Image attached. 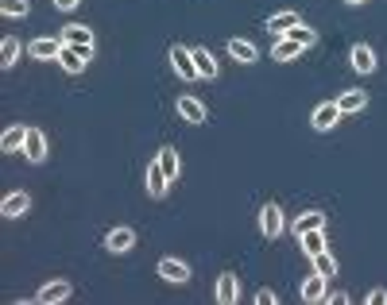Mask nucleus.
Here are the masks:
<instances>
[{
	"label": "nucleus",
	"instance_id": "f257e3e1",
	"mask_svg": "<svg viewBox=\"0 0 387 305\" xmlns=\"http://www.w3.org/2000/svg\"><path fill=\"white\" fill-rule=\"evenodd\" d=\"M260 232L268 239H279L286 232V216H283V209H279L275 201H268V205L260 209Z\"/></svg>",
	"mask_w": 387,
	"mask_h": 305
},
{
	"label": "nucleus",
	"instance_id": "f03ea898",
	"mask_svg": "<svg viewBox=\"0 0 387 305\" xmlns=\"http://www.w3.org/2000/svg\"><path fill=\"white\" fill-rule=\"evenodd\" d=\"M170 62H175V74L182 77V82H198V62H194V50H186V47H170Z\"/></svg>",
	"mask_w": 387,
	"mask_h": 305
},
{
	"label": "nucleus",
	"instance_id": "7ed1b4c3",
	"mask_svg": "<svg viewBox=\"0 0 387 305\" xmlns=\"http://www.w3.org/2000/svg\"><path fill=\"white\" fill-rule=\"evenodd\" d=\"M70 294H74V286H70L66 278H51L47 286L39 290V294H35V302H43V305H62Z\"/></svg>",
	"mask_w": 387,
	"mask_h": 305
},
{
	"label": "nucleus",
	"instance_id": "20e7f679",
	"mask_svg": "<svg viewBox=\"0 0 387 305\" xmlns=\"http://www.w3.org/2000/svg\"><path fill=\"white\" fill-rule=\"evenodd\" d=\"M337 120H341V108H337V101H326V105H318V108H314V116H310V124L318 128V132H333Z\"/></svg>",
	"mask_w": 387,
	"mask_h": 305
},
{
	"label": "nucleus",
	"instance_id": "39448f33",
	"mask_svg": "<svg viewBox=\"0 0 387 305\" xmlns=\"http://www.w3.org/2000/svg\"><path fill=\"white\" fill-rule=\"evenodd\" d=\"M105 248H109L112 255H124V251H132V248H136V232L120 224V228H112L109 236H105Z\"/></svg>",
	"mask_w": 387,
	"mask_h": 305
},
{
	"label": "nucleus",
	"instance_id": "423d86ee",
	"mask_svg": "<svg viewBox=\"0 0 387 305\" xmlns=\"http://www.w3.org/2000/svg\"><path fill=\"white\" fill-rule=\"evenodd\" d=\"M349 66H353L356 74H372V70H376V50H372L368 43H356L353 54H349Z\"/></svg>",
	"mask_w": 387,
	"mask_h": 305
},
{
	"label": "nucleus",
	"instance_id": "0eeeda50",
	"mask_svg": "<svg viewBox=\"0 0 387 305\" xmlns=\"http://www.w3.org/2000/svg\"><path fill=\"white\" fill-rule=\"evenodd\" d=\"M27 209H31V198H27L24 190L8 193V198L0 201V216H8V221H16V216H24Z\"/></svg>",
	"mask_w": 387,
	"mask_h": 305
},
{
	"label": "nucleus",
	"instance_id": "6e6552de",
	"mask_svg": "<svg viewBox=\"0 0 387 305\" xmlns=\"http://www.w3.org/2000/svg\"><path fill=\"white\" fill-rule=\"evenodd\" d=\"M159 278L182 286V282H190V267H186L182 259H159Z\"/></svg>",
	"mask_w": 387,
	"mask_h": 305
},
{
	"label": "nucleus",
	"instance_id": "1a4fd4ad",
	"mask_svg": "<svg viewBox=\"0 0 387 305\" xmlns=\"http://www.w3.org/2000/svg\"><path fill=\"white\" fill-rule=\"evenodd\" d=\"M178 116H182L186 124H205V105L198 97H178Z\"/></svg>",
	"mask_w": 387,
	"mask_h": 305
},
{
	"label": "nucleus",
	"instance_id": "9d476101",
	"mask_svg": "<svg viewBox=\"0 0 387 305\" xmlns=\"http://www.w3.org/2000/svg\"><path fill=\"white\" fill-rule=\"evenodd\" d=\"M167 186H170V178L159 166V158H155V163L147 166V193H152V198H167Z\"/></svg>",
	"mask_w": 387,
	"mask_h": 305
},
{
	"label": "nucleus",
	"instance_id": "9b49d317",
	"mask_svg": "<svg viewBox=\"0 0 387 305\" xmlns=\"http://www.w3.org/2000/svg\"><path fill=\"white\" fill-rule=\"evenodd\" d=\"M24 143H27V128H24V124H12L8 132L0 135V151H4V155H16V151H24Z\"/></svg>",
	"mask_w": 387,
	"mask_h": 305
},
{
	"label": "nucleus",
	"instance_id": "f8f14e48",
	"mask_svg": "<svg viewBox=\"0 0 387 305\" xmlns=\"http://www.w3.org/2000/svg\"><path fill=\"white\" fill-rule=\"evenodd\" d=\"M24 155L31 158V163H43V158H47V135H43L39 128H27V143H24Z\"/></svg>",
	"mask_w": 387,
	"mask_h": 305
},
{
	"label": "nucleus",
	"instance_id": "ddd939ff",
	"mask_svg": "<svg viewBox=\"0 0 387 305\" xmlns=\"http://www.w3.org/2000/svg\"><path fill=\"white\" fill-rule=\"evenodd\" d=\"M59 39L66 43V47H93V31H89V27H82V24H66Z\"/></svg>",
	"mask_w": 387,
	"mask_h": 305
},
{
	"label": "nucleus",
	"instance_id": "4468645a",
	"mask_svg": "<svg viewBox=\"0 0 387 305\" xmlns=\"http://www.w3.org/2000/svg\"><path fill=\"white\" fill-rule=\"evenodd\" d=\"M326 282H329V278H321V274L314 271L310 278L302 282V290H298V297H302V302H310V305H314V302H326Z\"/></svg>",
	"mask_w": 387,
	"mask_h": 305
},
{
	"label": "nucleus",
	"instance_id": "2eb2a0df",
	"mask_svg": "<svg viewBox=\"0 0 387 305\" xmlns=\"http://www.w3.org/2000/svg\"><path fill=\"white\" fill-rule=\"evenodd\" d=\"M236 297H240V282H236L233 271H225V274L217 278V302H221V305H233Z\"/></svg>",
	"mask_w": 387,
	"mask_h": 305
},
{
	"label": "nucleus",
	"instance_id": "dca6fc26",
	"mask_svg": "<svg viewBox=\"0 0 387 305\" xmlns=\"http://www.w3.org/2000/svg\"><path fill=\"white\" fill-rule=\"evenodd\" d=\"M337 101V108H341V116L345 112H364L368 108V93H360V89H349V93H341V97H333Z\"/></svg>",
	"mask_w": 387,
	"mask_h": 305
},
{
	"label": "nucleus",
	"instance_id": "f3484780",
	"mask_svg": "<svg viewBox=\"0 0 387 305\" xmlns=\"http://www.w3.org/2000/svg\"><path fill=\"white\" fill-rule=\"evenodd\" d=\"M228 54H233L236 62H244V66L248 62H260V50H256L248 39H228Z\"/></svg>",
	"mask_w": 387,
	"mask_h": 305
},
{
	"label": "nucleus",
	"instance_id": "a211bd4d",
	"mask_svg": "<svg viewBox=\"0 0 387 305\" xmlns=\"http://www.w3.org/2000/svg\"><path fill=\"white\" fill-rule=\"evenodd\" d=\"M298 24H302V20H298V12H275V16H271L263 27H268V31H275V35H286L291 27H298Z\"/></svg>",
	"mask_w": 387,
	"mask_h": 305
},
{
	"label": "nucleus",
	"instance_id": "6ab92c4d",
	"mask_svg": "<svg viewBox=\"0 0 387 305\" xmlns=\"http://www.w3.org/2000/svg\"><path fill=\"white\" fill-rule=\"evenodd\" d=\"M27 50H31V58H47V62H51V58H54V62H59L62 39H35V43H31V47H27Z\"/></svg>",
	"mask_w": 387,
	"mask_h": 305
},
{
	"label": "nucleus",
	"instance_id": "aec40b11",
	"mask_svg": "<svg viewBox=\"0 0 387 305\" xmlns=\"http://www.w3.org/2000/svg\"><path fill=\"white\" fill-rule=\"evenodd\" d=\"M59 62H62L66 74H82L85 70V58L78 54V47H66V43H62V50H59Z\"/></svg>",
	"mask_w": 387,
	"mask_h": 305
},
{
	"label": "nucleus",
	"instance_id": "412c9836",
	"mask_svg": "<svg viewBox=\"0 0 387 305\" xmlns=\"http://www.w3.org/2000/svg\"><path fill=\"white\" fill-rule=\"evenodd\" d=\"M298 239H302V251L310 259L318 255V251H326V228H310V232H302Z\"/></svg>",
	"mask_w": 387,
	"mask_h": 305
},
{
	"label": "nucleus",
	"instance_id": "4be33fe9",
	"mask_svg": "<svg viewBox=\"0 0 387 305\" xmlns=\"http://www.w3.org/2000/svg\"><path fill=\"white\" fill-rule=\"evenodd\" d=\"M310 228H326V213H321V209H310V213L295 216V236H302V232H310Z\"/></svg>",
	"mask_w": 387,
	"mask_h": 305
},
{
	"label": "nucleus",
	"instance_id": "5701e85b",
	"mask_svg": "<svg viewBox=\"0 0 387 305\" xmlns=\"http://www.w3.org/2000/svg\"><path fill=\"white\" fill-rule=\"evenodd\" d=\"M298 54H302V47H298L295 39H286V35L271 47V58H275V62H291V58H298Z\"/></svg>",
	"mask_w": 387,
	"mask_h": 305
},
{
	"label": "nucleus",
	"instance_id": "b1692460",
	"mask_svg": "<svg viewBox=\"0 0 387 305\" xmlns=\"http://www.w3.org/2000/svg\"><path fill=\"white\" fill-rule=\"evenodd\" d=\"M16 58H20V39L16 35H4V43H0V66L12 70L16 66Z\"/></svg>",
	"mask_w": 387,
	"mask_h": 305
},
{
	"label": "nucleus",
	"instance_id": "393cba45",
	"mask_svg": "<svg viewBox=\"0 0 387 305\" xmlns=\"http://www.w3.org/2000/svg\"><path fill=\"white\" fill-rule=\"evenodd\" d=\"M194 62H198V74H202L205 82H210V77H217V62H213V54H210L205 47L194 50Z\"/></svg>",
	"mask_w": 387,
	"mask_h": 305
},
{
	"label": "nucleus",
	"instance_id": "a878e982",
	"mask_svg": "<svg viewBox=\"0 0 387 305\" xmlns=\"http://www.w3.org/2000/svg\"><path fill=\"white\" fill-rule=\"evenodd\" d=\"M286 39H295L298 47H314V43H318V31H314V27H306V24H298V27H291V31H286Z\"/></svg>",
	"mask_w": 387,
	"mask_h": 305
},
{
	"label": "nucleus",
	"instance_id": "bb28decb",
	"mask_svg": "<svg viewBox=\"0 0 387 305\" xmlns=\"http://www.w3.org/2000/svg\"><path fill=\"white\" fill-rule=\"evenodd\" d=\"M314 271H318L321 278H337V259L329 255V251H318V255H314Z\"/></svg>",
	"mask_w": 387,
	"mask_h": 305
},
{
	"label": "nucleus",
	"instance_id": "cd10ccee",
	"mask_svg": "<svg viewBox=\"0 0 387 305\" xmlns=\"http://www.w3.org/2000/svg\"><path fill=\"white\" fill-rule=\"evenodd\" d=\"M159 166L167 170V178L175 181V178H178V151H175V147H163V151H159Z\"/></svg>",
	"mask_w": 387,
	"mask_h": 305
},
{
	"label": "nucleus",
	"instance_id": "c85d7f7f",
	"mask_svg": "<svg viewBox=\"0 0 387 305\" xmlns=\"http://www.w3.org/2000/svg\"><path fill=\"white\" fill-rule=\"evenodd\" d=\"M0 12H4V16H16V20H24L27 12H31V4H27V0H0Z\"/></svg>",
	"mask_w": 387,
	"mask_h": 305
},
{
	"label": "nucleus",
	"instance_id": "c756f323",
	"mask_svg": "<svg viewBox=\"0 0 387 305\" xmlns=\"http://www.w3.org/2000/svg\"><path fill=\"white\" fill-rule=\"evenodd\" d=\"M364 302H368V305H384V302H387V290H384V286H376L368 297H364Z\"/></svg>",
	"mask_w": 387,
	"mask_h": 305
},
{
	"label": "nucleus",
	"instance_id": "7c9ffc66",
	"mask_svg": "<svg viewBox=\"0 0 387 305\" xmlns=\"http://www.w3.org/2000/svg\"><path fill=\"white\" fill-rule=\"evenodd\" d=\"M275 302H279V297L271 294V290H260V294H256V305H275Z\"/></svg>",
	"mask_w": 387,
	"mask_h": 305
},
{
	"label": "nucleus",
	"instance_id": "2f4dec72",
	"mask_svg": "<svg viewBox=\"0 0 387 305\" xmlns=\"http://www.w3.org/2000/svg\"><path fill=\"white\" fill-rule=\"evenodd\" d=\"M82 0H54V8H62V12H70V8H78Z\"/></svg>",
	"mask_w": 387,
	"mask_h": 305
},
{
	"label": "nucleus",
	"instance_id": "473e14b6",
	"mask_svg": "<svg viewBox=\"0 0 387 305\" xmlns=\"http://www.w3.org/2000/svg\"><path fill=\"white\" fill-rule=\"evenodd\" d=\"M326 302H333V305H345V302H349V294H326Z\"/></svg>",
	"mask_w": 387,
	"mask_h": 305
},
{
	"label": "nucleus",
	"instance_id": "72a5a7b5",
	"mask_svg": "<svg viewBox=\"0 0 387 305\" xmlns=\"http://www.w3.org/2000/svg\"><path fill=\"white\" fill-rule=\"evenodd\" d=\"M345 4H353V8H356V4H368V0H345Z\"/></svg>",
	"mask_w": 387,
	"mask_h": 305
}]
</instances>
